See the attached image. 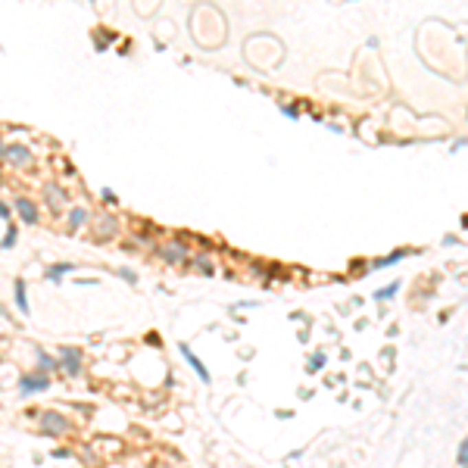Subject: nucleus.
Segmentation results:
<instances>
[{
    "label": "nucleus",
    "mask_w": 468,
    "mask_h": 468,
    "mask_svg": "<svg viewBox=\"0 0 468 468\" xmlns=\"http://www.w3.org/2000/svg\"><path fill=\"white\" fill-rule=\"evenodd\" d=\"M60 366H63V372L72 375V378H75V375L82 372V353H78V350H72V346H63Z\"/></svg>",
    "instance_id": "nucleus-4"
},
{
    "label": "nucleus",
    "mask_w": 468,
    "mask_h": 468,
    "mask_svg": "<svg viewBox=\"0 0 468 468\" xmlns=\"http://www.w3.org/2000/svg\"><path fill=\"white\" fill-rule=\"evenodd\" d=\"M181 356H184V359L190 362V368H194V372L200 375V381H203V384H210V381H212V375L206 372V366H203V362L197 359V356H194V350H190L188 344H181Z\"/></svg>",
    "instance_id": "nucleus-6"
},
{
    "label": "nucleus",
    "mask_w": 468,
    "mask_h": 468,
    "mask_svg": "<svg viewBox=\"0 0 468 468\" xmlns=\"http://www.w3.org/2000/svg\"><path fill=\"white\" fill-rule=\"evenodd\" d=\"M3 159H10V163H16V166H25L28 159H32V153H28L25 144H7V147H3Z\"/></svg>",
    "instance_id": "nucleus-5"
},
{
    "label": "nucleus",
    "mask_w": 468,
    "mask_h": 468,
    "mask_svg": "<svg viewBox=\"0 0 468 468\" xmlns=\"http://www.w3.org/2000/svg\"><path fill=\"white\" fill-rule=\"evenodd\" d=\"M16 309H19L22 315H28V297H25V285H22V281H16Z\"/></svg>",
    "instance_id": "nucleus-12"
},
{
    "label": "nucleus",
    "mask_w": 468,
    "mask_h": 468,
    "mask_svg": "<svg viewBox=\"0 0 468 468\" xmlns=\"http://www.w3.org/2000/svg\"><path fill=\"white\" fill-rule=\"evenodd\" d=\"M194 265H197V269H203V271H212V265H210V259H194Z\"/></svg>",
    "instance_id": "nucleus-16"
},
{
    "label": "nucleus",
    "mask_w": 468,
    "mask_h": 468,
    "mask_svg": "<svg viewBox=\"0 0 468 468\" xmlns=\"http://www.w3.org/2000/svg\"><path fill=\"white\" fill-rule=\"evenodd\" d=\"M159 256H163L169 265H181V263H188V250H184L181 241H166V244L159 247Z\"/></svg>",
    "instance_id": "nucleus-3"
},
{
    "label": "nucleus",
    "mask_w": 468,
    "mask_h": 468,
    "mask_svg": "<svg viewBox=\"0 0 468 468\" xmlns=\"http://www.w3.org/2000/svg\"><path fill=\"white\" fill-rule=\"evenodd\" d=\"M459 462H462V465H468V441L462 443V449H459Z\"/></svg>",
    "instance_id": "nucleus-17"
},
{
    "label": "nucleus",
    "mask_w": 468,
    "mask_h": 468,
    "mask_svg": "<svg viewBox=\"0 0 468 468\" xmlns=\"http://www.w3.org/2000/svg\"><path fill=\"white\" fill-rule=\"evenodd\" d=\"M16 212L22 216V222H28V225H34L38 222V206L32 203V200H25V197H19L16 200Z\"/></svg>",
    "instance_id": "nucleus-7"
},
{
    "label": "nucleus",
    "mask_w": 468,
    "mask_h": 468,
    "mask_svg": "<svg viewBox=\"0 0 468 468\" xmlns=\"http://www.w3.org/2000/svg\"><path fill=\"white\" fill-rule=\"evenodd\" d=\"M72 269H75L72 263H60V265H54V269H47V278H50V281H60L63 275H69Z\"/></svg>",
    "instance_id": "nucleus-13"
},
{
    "label": "nucleus",
    "mask_w": 468,
    "mask_h": 468,
    "mask_svg": "<svg viewBox=\"0 0 468 468\" xmlns=\"http://www.w3.org/2000/svg\"><path fill=\"white\" fill-rule=\"evenodd\" d=\"M69 427H72V425H69L66 415H60V412H41V431H44V434L60 437V434H66Z\"/></svg>",
    "instance_id": "nucleus-1"
},
{
    "label": "nucleus",
    "mask_w": 468,
    "mask_h": 468,
    "mask_svg": "<svg viewBox=\"0 0 468 468\" xmlns=\"http://www.w3.org/2000/svg\"><path fill=\"white\" fill-rule=\"evenodd\" d=\"M119 231V225H115V219L113 216H103L100 222H97V241H109Z\"/></svg>",
    "instance_id": "nucleus-8"
},
{
    "label": "nucleus",
    "mask_w": 468,
    "mask_h": 468,
    "mask_svg": "<svg viewBox=\"0 0 468 468\" xmlns=\"http://www.w3.org/2000/svg\"><path fill=\"white\" fill-rule=\"evenodd\" d=\"M85 225H88V210H85V206H75V210H69V228L78 231V228H85Z\"/></svg>",
    "instance_id": "nucleus-9"
},
{
    "label": "nucleus",
    "mask_w": 468,
    "mask_h": 468,
    "mask_svg": "<svg viewBox=\"0 0 468 468\" xmlns=\"http://www.w3.org/2000/svg\"><path fill=\"white\" fill-rule=\"evenodd\" d=\"M3 147H7V144H3V137H0V159H3Z\"/></svg>",
    "instance_id": "nucleus-20"
},
{
    "label": "nucleus",
    "mask_w": 468,
    "mask_h": 468,
    "mask_svg": "<svg viewBox=\"0 0 468 468\" xmlns=\"http://www.w3.org/2000/svg\"><path fill=\"white\" fill-rule=\"evenodd\" d=\"M394 293H397V285H390V287H384V291L378 293V300H390V297H394Z\"/></svg>",
    "instance_id": "nucleus-15"
},
{
    "label": "nucleus",
    "mask_w": 468,
    "mask_h": 468,
    "mask_svg": "<svg viewBox=\"0 0 468 468\" xmlns=\"http://www.w3.org/2000/svg\"><path fill=\"white\" fill-rule=\"evenodd\" d=\"M47 203H50V210H63V206H66V190L56 188V184H50L47 188Z\"/></svg>",
    "instance_id": "nucleus-10"
},
{
    "label": "nucleus",
    "mask_w": 468,
    "mask_h": 468,
    "mask_svg": "<svg viewBox=\"0 0 468 468\" xmlns=\"http://www.w3.org/2000/svg\"><path fill=\"white\" fill-rule=\"evenodd\" d=\"M47 387H50V381L44 372H28V375H22V381H19L22 394H41V390H47Z\"/></svg>",
    "instance_id": "nucleus-2"
},
{
    "label": "nucleus",
    "mask_w": 468,
    "mask_h": 468,
    "mask_svg": "<svg viewBox=\"0 0 468 468\" xmlns=\"http://www.w3.org/2000/svg\"><path fill=\"white\" fill-rule=\"evenodd\" d=\"M0 244H3V247H7V250H10V247L16 244V228H10V231H7V238L0 241Z\"/></svg>",
    "instance_id": "nucleus-14"
},
{
    "label": "nucleus",
    "mask_w": 468,
    "mask_h": 468,
    "mask_svg": "<svg viewBox=\"0 0 468 468\" xmlns=\"http://www.w3.org/2000/svg\"><path fill=\"white\" fill-rule=\"evenodd\" d=\"M60 368V359H54V356H47L44 350H38V372H56Z\"/></svg>",
    "instance_id": "nucleus-11"
},
{
    "label": "nucleus",
    "mask_w": 468,
    "mask_h": 468,
    "mask_svg": "<svg viewBox=\"0 0 468 468\" xmlns=\"http://www.w3.org/2000/svg\"><path fill=\"white\" fill-rule=\"evenodd\" d=\"M0 219H10V206L7 203H0Z\"/></svg>",
    "instance_id": "nucleus-19"
},
{
    "label": "nucleus",
    "mask_w": 468,
    "mask_h": 468,
    "mask_svg": "<svg viewBox=\"0 0 468 468\" xmlns=\"http://www.w3.org/2000/svg\"><path fill=\"white\" fill-rule=\"evenodd\" d=\"M119 275H122L125 281H131V285H135V281H137V275H135V271H131V269H122V271H119Z\"/></svg>",
    "instance_id": "nucleus-18"
}]
</instances>
